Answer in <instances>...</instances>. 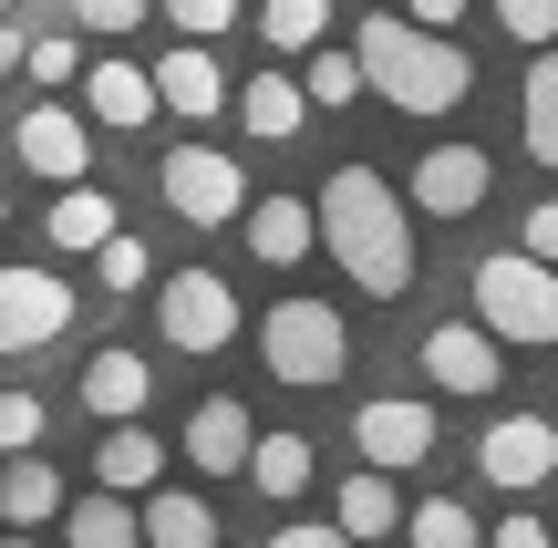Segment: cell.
Segmentation results:
<instances>
[{"instance_id": "obj_42", "label": "cell", "mask_w": 558, "mask_h": 548, "mask_svg": "<svg viewBox=\"0 0 558 548\" xmlns=\"http://www.w3.org/2000/svg\"><path fill=\"white\" fill-rule=\"evenodd\" d=\"M11 11H21V0H0V21H11Z\"/></svg>"}, {"instance_id": "obj_11", "label": "cell", "mask_w": 558, "mask_h": 548, "mask_svg": "<svg viewBox=\"0 0 558 548\" xmlns=\"http://www.w3.org/2000/svg\"><path fill=\"white\" fill-rule=\"evenodd\" d=\"M352 446L373 455L383 476H403V466H424V455H435V414H424L414 393H383V404L352 414Z\"/></svg>"}, {"instance_id": "obj_19", "label": "cell", "mask_w": 558, "mask_h": 548, "mask_svg": "<svg viewBox=\"0 0 558 548\" xmlns=\"http://www.w3.org/2000/svg\"><path fill=\"white\" fill-rule=\"evenodd\" d=\"M94 476H104L114 497H145V487L166 476V446L135 425V414H124V425H104V446H94Z\"/></svg>"}, {"instance_id": "obj_8", "label": "cell", "mask_w": 558, "mask_h": 548, "mask_svg": "<svg viewBox=\"0 0 558 548\" xmlns=\"http://www.w3.org/2000/svg\"><path fill=\"white\" fill-rule=\"evenodd\" d=\"M11 145H21V166L32 176H94V124H83V103H62V94H41L32 114L11 124Z\"/></svg>"}, {"instance_id": "obj_10", "label": "cell", "mask_w": 558, "mask_h": 548, "mask_svg": "<svg viewBox=\"0 0 558 548\" xmlns=\"http://www.w3.org/2000/svg\"><path fill=\"white\" fill-rule=\"evenodd\" d=\"M486 186H497V156H486V145H435V156L414 166V207L424 218H476Z\"/></svg>"}, {"instance_id": "obj_30", "label": "cell", "mask_w": 558, "mask_h": 548, "mask_svg": "<svg viewBox=\"0 0 558 548\" xmlns=\"http://www.w3.org/2000/svg\"><path fill=\"white\" fill-rule=\"evenodd\" d=\"M300 94H311L320 114H341V103L362 94V62H352V52H331V41H311V73H300Z\"/></svg>"}, {"instance_id": "obj_34", "label": "cell", "mask_w": 558, "mask_h": 548, "mask_svg": "<svg viewBox=\"0 0 558 548\" xmlns=\"http://www.w3.org/2000/svg\"><path fill=\"white\" fill-rule=\"evenodd\" d=\"M156 0H73V32H135Z\"/></svg>"}, {"instance_id": "obj_33", "label": "cell", "mask_w": 558, "mask_h": 548, "mask_svg": "<svg viewBox=\"0 0 558 548\" xmlns=\"http://www.w3.org/2000/svg\"><path fill=\"white\" fill-rule=\"evenodd\" d=\"M497 32L538 52V41H558V0H497Z\"/></svg>"}, {"instance_id": "obj_7", "label": "cell", "mask_w": 558, "mask_h": 548, "mask_svg": "<svg viewBox=\"0 0 558 548\" xmlns=\"http://www.w3.org/2000/svg\"><path fill=\"white\" fill-rule=\"evenodd\" d=\"M62 331H73V280L0 259V363H11V352H41V342H62Z\"/></svg>"}, {"instance_id": "obj_4", "label": "cell", "mask_w": 558, "mask_h": 548, "mask_svg": "<svg viewBox=\"0 0 558 548\" xmlns=\"http://www.w3.org/2000/svg\"><path fill=\"white\" fill-rule=\"evenodd\" d=\"M476 321L497 331V342H558V269L527 259V248L476 259Z\"/></svg>"}, {"instance_id": "obj_1", "label": "cell", "mask_w": 558, "mask_h": 548, "mask_svg": "<svg viewBox=\"0 0 558 548\" xmlns=\"http://www.w3.org/2000/svg\"><path fill=\"white\" fill-rule=\"evenodd\" d=\"M311 228L331 239L341 280H362L373 301H403L414 290V218L383 186V166H331V186H311Z\"/></svg>"}, {"instance_id": "obj_12", "label": "cell", "mask_w": 558, "mask_h": 548, "mask_svg": "<svg viewBox=\"0 0 558 548\" xmlns=\"http://www.w3.org/2000/svg\"><path fill=\"white\" fill-rule=\"evenodd\" d=\"M83 124H104V135H145L156 124V73L145 62H83Z\"/></svg>"}, {"instance_id": "obj_9", "label": "cell", "mask_w": 558, "mask_h": 548, "mask_svg": "<svg viewBox=\"0 0 558 548\" xmlns=\"http://www.w3.org/2000/svg\"><path fill=\"white\" fill-rule=\"evenodd\" d=\"M476 476L486 487H548L558 476V425L548 414H497L476 435Z\"/></svg>"}, {"instance_id": "obj_37", "label": "cell", "mask_w": 558, "mask_h": 548, "mask_svg": "<svg viewBox=\"0 0 558 548\" xmlns=\"http://www.w3.org/2000/svg\"><path fill=\"white\" fill-rule=\"evenodd\" d=\"M497 548H558V538H548V517L518 508V517H497Z\"/></svg>"}, {"instance_id": "obj_39", "label": "cell", "mask_w": 558, "mask_h": 548, "mask_svg": "<svg viewBox=\"0 0 558 548\" xmlns=\"http://www.w3.org/2000/svg\"><path fill=\"white\" fill-rule=\"evenodd\" d=\"M414 21H424V32H456V21H465V0H414Z\"/></svg>"}, {"instance_id": "obj_40", "label": "cell", "mask_w": 558, "mask_h": 548, "mask_svg": "<svg viewBox=\"0 0 558 548\" xmlns=\"http://www.w3.org/2000/svg\"><path fill=\"white\" fill-rule=\"evenodd\" d=\"M21 41H32V32H11V21H0V73H21Z\"/></svg>"}, {"instance_id": "obj_14", "label": "cell", "mask_w": 558, "mask_h": 548, "mask_svg": "<svg viewBox=\"0 0 558 548\" xmlns=\"http://www.w3.org/2000/svg\"><path fill=\"white\" fill-rule=\"evenodd\" d=\"M145 393H156V363L124 342H104L94 363H83V414L94 425H124V414H145Z\"/></svg>"}, {"instance_id": "obj_17", "label": "cell", "mask_w": 558, "mask_h": 548, "mask_svg": "<svg viewBox=\"0 0 558 548\" xmlns=\"http://www.w3.org/2000/svg\"><path fill=\"white\" fill-rule=\"evenodd\" d=\"M145 73H156V114H218V103H228V73H218V52H207V41L145 62Z\"/></svg>"}, {"instance_id": "obj_2", "label": "cell", "mask_w": 558, "mask_h": 548, "mask_svg": "<svg viewBox=\"0 0 558 548\" xmlns=\"http://www.w3.org/2000/svg\"><path fill=\"white\" fill-rule=\"evenodd\" d=\"M352 62H362V83H373L393 114H456L465 103V83H476V62L456 52V41H435L424 21H403V11H373L352 32Z\"/></svg>"}, {"instance_id": "obj_23", "label": "cell", "mask_w": 558, "mask_h": 548, "mask_svg": "<svg viewBox=\"0 0 558 548\" xmlns=\"http://www.w3.org/2000/svg\"><path fill=\"white\" fill-rule=\"evenodd\" d=\"M248 487H259V497H279V508H290V497L300 487H311V435H248Z\"/></svg>"}, {"instance_id": "obj_38", "label": "cell", "mask_w": 558, "mask_h": 548, "mask_svg": "<svg viewBox=\"0 0 558 548\" xmlns=\"http://www.w3.org/2000/svg\"><path fill=\"white\" fill-rule=\"evenodd\" d=\"M269 548H362V538H341V528H331V517H311V528H279Z\"/></svg>"}, {"instance_id": "obj_25", "label": "cell", "mask_w": 558, "mask_h": 548, "mask_svg": "<svg viewBox=\"0 0 558 548\" xmlns=\"http://www.w3.org/2000/svg\"><path fill=\"white\" fill-rule=\"evenodd\" d=\"M239 114H248V135H259V145H290L300 124H311V94H300L290 73H259V83L239 94Z\"/></svg>"}, {"instance_id": "obj_3", "label": "cell", "mask_w": 558, "mask_h": 548, "mask_svg": "<svg viewBox=\"0 0 558 548\" xmlns=\"http://www.w3.org/2000/svg\"><path fill=\"white\" fill-rule=\"evenodd\" d=\"M259 363H269L290 393H320V383L352 373V331H341L331 301H279L269 321H259Z\"/></svg>"}, {"instance_id": "obj_20", "label": "cell", "mask_w": 558, "mask_h": 548, "mask_svg": "<svg viewBox=\"0 0 558 548\" xmlns=\"http://www.w3.org/2000/svg\"><path fill=\"white\" fill-rule=\"evenodd\" d=\"M331 528H341V538H362V548H373V538H393V528H403V497H393V476H383V466H362L352 487L331 497Z\"/></svg>"}, {"instance_id": "obj_13", "label": "cell", "mask_w": 558, "mask_h": 548, "mask_svg": "<svg viewBox=\"0 0 558 548\" xmlns=\"http://www.w3.org/2000/svg\"><path fill=\"white\" fill-rule=\"evenodd\" d=\"M424 373H435V393H497V331L486 321H445L435 342H424Z\"/></svg>"}, {"instance_id": "obj_27", "label": "cell", "mask_w": 558, "mask_h": 548, "mask_svg": "<svg viewBox=\"0 0 558 548\" xmlns=\"http://www.w3.org/2000/svg\"><path fill=\"white\" fill-rule=\"evenodd\" d=\"M527 156L558 166V41H538V73H527Z\"/></svg>"}, {"instance_id": "obj_22", "label": "cell", "mask_w": 558, "mask_h": 548, "mask_svg": "<svg viewBox=\"0 0 558 548\" xmlns=\"http://www.w3.org/2000/svg\"><path fill=\"white\" fill-rule=\"evenodd\" d=\"M41 228H52V248H73V259H83V248H94L104 228H124V218H114V197H104L94 176H62V197H52V218H41Z\"/></svg>"}, {"instance_id": "obj_41", "label": "cell", "mask_w": 558, "mask_h": 548, "mask_svg": "<svg viewBox=\"0 0 558 548\" xmlns=\"http://www.w3.org/2000/svg\"><path fill=\"white\" fill-rule=\"evenodd\" d=\"M0 548H41V538H32V528H0Z\"/></svg>"}, {"instance_id": "obj_31", "label": "cell", "mask_w": 558, "mask_h": 548, "mask_svg": "<svg viewBox=\"0 0 558 548\" xmlns=\"http://www.w3.org/2000/svg\"><path fill=\"white\" fill-rule=\"evenodd\" d=\"M21 73H32L41 94H62V83L83 73V41L73 32H32V41H21Z\"/></svg>"}, {"instance_id": "obj_28", "label": "cell", "mask_w": 558, "mask_h": 548, "mask_svg": "<svg viewBox=\"0 0 558 548\" xmlns=\"http://www.w3.org/2000/svg\"><path fill=\"white\" fill-rule=\"evenodd\" d=\"M83 259H94V280L114 290V301H124V290H145V280H156V259H145V239H135V228H104V239L83 248Z\"/></svg>"}, {"instance_id": "obj_36", "label": "cell", "mask_w": 558, "mask_h": 548, "mask_svg": "<svg viewBox=\"0 0 558 548\" xmlns=\"http://www.w3.org/2000/svg\"><path fill=\"white\" fill-rule=\"evenodd\" d=\"M518 248H527V259H548V269H558V197H538V207H527V239H518Z\"/></svg>"}, {"instance_id": "obj_29", "label": "cell", "mask_w": 558, "mask_h": 548, "mask_svg": "<svg viewBox=\"0 0 558 548\" xmlns=\"http://www.w3.org/2000/svg\"><path fill=\"white\" fill-rule=\"evenodd\" d=\"M320 32H331V0H269V11H259V41H269V52H311Z\"/></svg>"}, {"instance_id": "obj_21", "label": "cell", "mask_w": 558, "mask_h": 548, "mask_svg": "<svg viewBox=\"0 0 558 548\" xmlns=\"http://www.w3.org/2000/svg\"><path fill=\"white\" fill-rule=\"evenodd\" d=\"M248 248H259L269 269L311 259V248H320V228H311V197H259V207H248Z\"/></svg>"}, {"instance_id": "obj_35", "label": "cell", "mask_w": 558, "mask_h": 548, "mask_svg": "<svg viewBox=\"0 0 558 548\" xmlns=\"http://www.w3.org/2000/svg\"><path fill=\"white\" fill-rule=\"evenodd\" d=\"M166 21H177V32H228V21H239V0H166Z\"/></svg>"}, {"instance_id": "obj_5", "label": "cell", "mask_w": 558, "mask_h": 548, "mask_svg": "<svg viewBox=\"0 0 558 548\" xmlns=\"http://www.w3.org/2000/svg\"><path fill=\"white\" fill-rule=\"evenodd\" d=\"M156 331H166V352H228L239 342V290L218 269H166L156 280Z\"/></svg>"}, {"instance_id": "obj_6", "label": "cell", "mask_w": 558, "mask_h": 548, "mask_svg": "<svg viewBox=\"0 0 558 548\" xmlns=\"http://www.w3.org/2000/svg\"><path fill=\"white\" fill-rule=\"evenodd\" d=\"M156 197L177 207L186 228H228V218L248 207V176H239V166L218 156V145H177V156L156 166Z\"/></svg>"}, {"instance_id": "obj_24", "label": "cell", "mask_w": 558, "mask_h": 548, "mask_svg": "<svg viewBox=\"0 0 558 548\" xmlns=\"http://www.w3.org/2000/svg\"><path fill=\"white\" fill-rule=\"evenodd\" d=\"M62 538H73V548H145V538H135V497L94 487V497H83V508H73V497H62Z\"/></svg>"}, {"instance_id": "obj_16", "label": "cell", "mask_w": 558, "mask_h": 548, "mask_svg": "<svg viewBox=\"0 0 558 548\" xmlns=\"http://www.w3.org/2000/svg\"><path fill=\"white\" fill-rule=\"evenodd\" d=\"M135 538H145V548H218V508L156 476V487H145V508H135Z\"/></svg>"}, {"instance_id": "obj_26", "label": "cell", "mask_w": 558, "mask_h": 548, "mask_svg": "<svg viewBox=\"0 0 558 548\" xmlns=\"http://www.w3.org/2000/svg\"><path fill=\"white\" fill-rule=\"evenodd\" d=\"M393 538H414V548H486V528H476V508H465V497H424Z\"/></svg>"}, {"instance_id": "obj_15", "label": "cell", "mask_w": 558, "mask_h": 548, "mask_svg": "<svg viewBox=\"0 0 558 548\" xmlns=\"http://www.w3.org/2000/svg\"><path fill=\"white\" fill-rule=\"evenodd\" d=\"M248 435H259V425H248V404H239V393H207V404L186 414V466L239 476V466H248Z\"/></svg>"}, {"instance_id": "obj_43", "label": "cell", "mask_w": 558, "mask_h": 548, "mask_svg": "<svg viewBox=\"0 0 558 548\" xmlns=\"http://www.w3.org/2000/svg\"><path fill=\"white\" fill-rule=\"evenodd\" d=\"M0 228H11V197H0Z\"/></svg>"}, {"instance_id": "obj_18", "label": "cell", "mask_w": 558, "mask_h": 548, "mask_svg": "<svg viewBox=\"0 0 558 548\" xmlns=\"http://www.w3.org/2000/svg\"><path fill=\"white\" fill-rule=\"evenodd\" d=\"M52 517H62V476L41 466L32 446L0 455V528H52Z\"/></svg>"}, {"instance_id": "obj_32", "label": "cell", "mask_w": 558, "mask_h": 548, "mask_svg": "<svg viewBox=\"0 0 558 548\" xmlns=\"http://www.w3.org/2000/svg\"><path fill=\"white\" fill-rule=\"evenodd\" d=\"M21 446H41V393L0 383V455H21Z\"/></svg>"}]
</instances>
